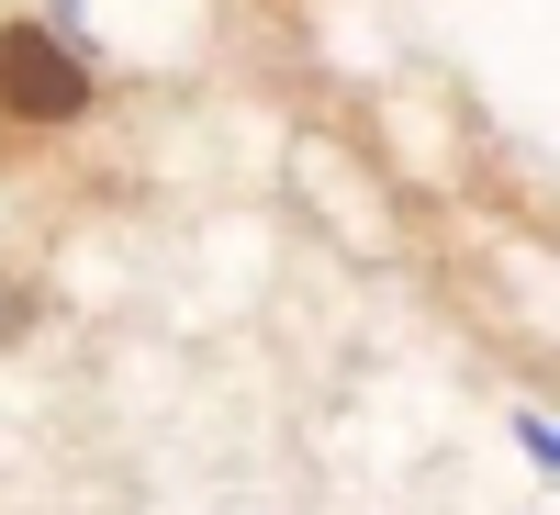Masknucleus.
Instances as JSON below:
<instances>
[{
  "label": "nucleus",
  "instance_id": "nucleus-1",
  "mask_svg": "<svg viewBox=\"0 0 560 515\" xmlns=\"http://www.w3.org/2000/svg\"><path fill=\"white\" fill-rule=\"evenodd\" d=\"M0 113H23V124H79L90 113V79L57 34H34V23L0 34Z\"/></svg>",
  "mask_w": 560,
  "mask_h": 515
}]
</instances>
